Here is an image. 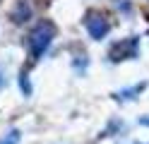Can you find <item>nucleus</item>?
I'll list each match as a JSON object with an SVG mask.
<instances>
[{"instance_id":"nucleus-4","label":"nucleus","mask_w":149,"mask_h":144,"mask_svg":"<svg viewBox=\"0 0 149 144\" xmlns=\"http://www.w3.org/2000/svg\"><path fill=\"white\" fill-rule=\"evenodd\" d=\"M12 19L17 24H22V22H26V19L31 17V7H29V3H26V0H19V3H17L15 7H12Z\"/></svg>"},{"instance_id":"nucleus-8","label":"nucleus","mask_w":149,"mask_h":144,"mask_svg":"<svg viewBox=\"0 0 149 144\" xmlns=\"http://www.w3.org/2000/svg\"><path fill=\"white\" fill-rule=\"evenodd\" d=\"M139 122H142V125H149V118H142V120H139Z\"/></svg>"},{"instance_id":"nucleus-3","label":"nucleus","mask_w":149,"mask_h":144,"mask_svg":"<svg viewBox=\"0 0 149 144\" xmlns=\"http://www.w3.org/2000/svg\"><path fill=\"white\" fill-rule=\"evenodd\" d=\"M137 53H139V38L130 36V38H125V41H118V43L111 46L108 58L113 63H118V60H125V58H137Z\"/></svg>"},{"instance_id":"nucleus-2","label":"nucleus","mask_w":149,"mask_h":144,"mask_svg":"<svg viewBox=\"0 0 149 144\" xmlns=\"http://www.w3.org/2000/svg\"><path fill=\"white\" fill-rule=\"evenodd\" d=\"M84 26H87V31L91 38H104L108 34V29H111V22H108V15L106 12H101V10H87V15H84Z\"/></svg>"},{"instance_id":"nucleus-5","label":"nucleus","mask_w":149,"mask_h":144,"mask_svg":"<svg viewBox=\"0 0 149 144\" xmlns=\"http://www.w3.org/2000/svg\"><path fill=\"white\" fill-rule=\"evenodd\" d=\"M19 142V130H12V132H7L3 139H0V144H17Z\"/></svg>"},{"instance_id":"nucleus-7","label":"nucleus","mask_w":149,"mask_h":144,"mask_svg":"<svg viewBox=\"0 0 149 144\" xmlns=\"http://www.w3.org/2000/svg\"><path fill=\"white\" fill-rule=\"evenodd\" d=\"M116 5H118L120 10H125V12H130V10H132V7H130V3H123V0H116Z\"/></svg>"},{"instance_id":"nucleus-6","label":"nucleus","mask_w":149,"mask_h":144,"mask_svg":"<svg viewBox=\"0 0 149 144\" xmlns=\"http://www.w3.org/2000/svg\"><path fill=\"white\" fill-rule=\"evenodd\" d=\"M142 89H144V84H137V86H132V89H127V91H120L118 96H120V99H132V94L142 91Z\"/></svg>"},{"instance_id":"nucleus-1","label":"nucleus","mask_w":149,"mask_h":144,"mask_svg":"<svg viewBox=\"0 0 149 144\" xmlns=\"http://www.w3.org/2000/svg\"><path fill=\"white\" fill-rule=\"evenodd\" d=\"M55 36V24L48 22V19H43V22H39L31 31H29V38H26V43H29V51H31V58L34 60H39V58L43 55V51L51 46Z\"/></svg>"},{"instance_id":"nucleus-9","label":"nucleus","mask_w":149,"mask_h":144,"mask_svg":"<svg viewBox=\"0 0 149 144\" xmlns=\"http://www.w3.org/2000/svg\"><path fill=\"white\" fill-rule=\"evenodd\" d=\"M5 84V79H3V70H0V86H3Z\"/></svg>"}]
</instances>
